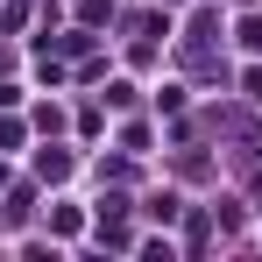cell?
I'll return each instance as SVG.
<instances>
[{
	"label": "cell",
	"mask_w": 262,
	"mask_h": 262,
	"mask_svg": "<svg viewBox=\"0 0 262 262\" xmlns=\"http://www.w3.org/2000/svg\"><path fill=\"white\" fill-rule=\"evenodd\" d=\"M241 43H248V50H262V21H241Z\"/></svg>",
	"instance_id": "obj_1"
}]
</instances>
